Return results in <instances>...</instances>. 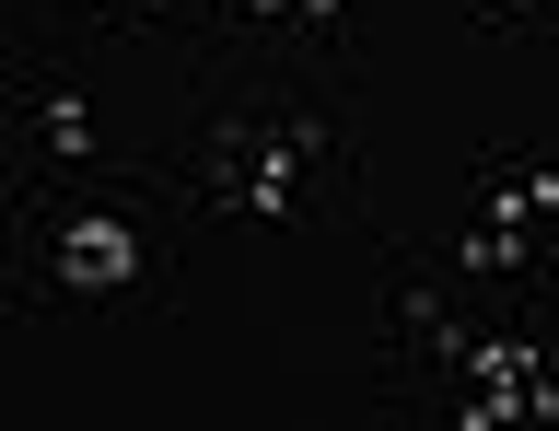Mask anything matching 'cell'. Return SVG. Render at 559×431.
<instances>
[{"instance_id": "obj_5", "label": "cell", "mask_w": 559, "mask_h": 431, "mask_svg": "<svg viewBox=\"0 0 559 431\" xmlns=\"http://www.w3.org/2000/svg\"><path fill=\"white\" fill-rule=\"evenodd\" d=\"M187 59L199 47H269V59H304V71L349 82V0H187Z\"/></svg>"}, {"instance_id": "obj_1", "label": "cell", "mask_w": 559, "mask_h": 431, "mask_svg": "<svg viewBox=\"0 0 559 431\" xmlns=\"http://www.w3.org/2000/svg\"><path fill=\"white\" fill-rule=\"evenodd\" d=\"M175 211L199 234H349L361 222V152H349V82L269 59V47H199L187 59V129L152 152Z\"/></svg>"}, {"instance_id": "obj_3", "label": "cell", "mask_w": 559, "mask_h": 431, "mask_svg": "<svg viewBox=\"0 0 559 431\" xmlns=\"http://www.w3.org/2000/svg\"><path fill=\"white\" fill-rule=\"evenodd\" d=\"M478 326H489V303H454L431 246H384V408L396 420H431L466 385Z\"/></svg>"}, {"instance_id": "obj_9", "label": "cell", "mask_w": 559, "mask_h": 431, "mask_svg": "<svg viewBox=\"0 0 559 431\" xmlns=\"http://www.w3.org/2000/svg\"><path fill=\"white\" fill-rule=\"evenodd\" d=\"M489 36H559V0H478Z\"/></svg>"}, {"instance_id": "obj_4", "label": "cell", "mask_w": 559, "mask_h": 431, "mask_svg": "<svg viewBox=\"0 0 559 431\" xmlns=\"http://www.w3.org/2000/svg\"><path fill=\"white\" fill-rule=\"evenodd\" d=\"M0 117H12V199L70 176H117V152L94 141V94L59 47H12L0 59Z\"/></svg>"}, {"instance_id": "obj_8", "label": "cell", "mask_w": 559, "mask_h": 431, "mask_svg": "<svg viewBox=\"0 0 559 431\" xmlns=\"http://www.w3.org/2000/svg\"><path fill=\"white\" fill-rule=\"evenodd\" d=\"M466 211L548 234V211H559V141L548 152H478V164H466Z\"/></svg>"}, {"instance_id": "obj_6", "label": "cell", "mask_w": 559, "mask_h": 431, "mask_svg": "<svg viewBox=\"0 0 559 431\" xmlns=\"http://www.w3.org/2000/svg\"><path fill=\"white\" fill-rule=\"evenodd\" d=\"M431 256H443V280L478 291L489 315H524V303L548 291V256H536V234H524V222H478V211H466V234H454V246H431Z\"/></svg>"}, {"instance_id": "obj_7", "label": "cell", "mask_w": 559, "mask_h": 431, "mask_svg": "<svg viewBox=\"0 0 559 431\" xmlns=\"http://www.w3.org/2000/svg\"><path fill=\"white\" fill-rule=\"evenodd\" d=\"M117 36H187V0H24V24H12V47H59V59Z\"/></svg>"}, {"instance_id": "obj_2", "label": "cell", "mask_w": 559, "mask_h": 431, "mask_svg": "<svg viewBox=\"0 0 559 431\" xmlns=\"http://www.w3.org/2000/svg\"><path fill=\"white\" fill-rule=\"evenodd\" d=\"M187 234L175 187L152 164L117 176H70V187H24L12 199V315L59 326V315H105V326H152L187 291Z\"/></svg>"}]
</instances>
